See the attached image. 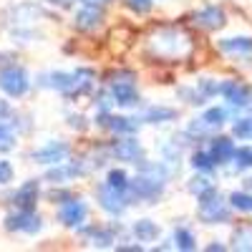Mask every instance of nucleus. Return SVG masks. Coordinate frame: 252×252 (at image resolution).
<instances>
[{
  "label": "nucleus",
  "instance_id": "obj_1",
  "mask_svg": "<svg viewBox=\"0 0 252 252\" xmlns=\"http://www.w3.org/2000/svg\"><path fill=\"white\" fill-rule=\"evenodd\" d=\"M38 83L46 89H53L63 96H78V94H89L94 86V71L91 68H78L71 73L63 71H51V73H40Z\"/></svg>",
  "mask_w": 252,
  "mask_h": 252
},
{
  "label": "nucleus",
  "instance_id": "obj_2",
  "mask_svg": "<svg viewBox=\"0 0 252 252\" xmlns=\"http://www.w3.org/2000/svg\"><path fill=\"white\" fill-rule=\"evenodd\" d=\"M149 48L161 58H174V56H182L189 51V35H184L174 28H164L157 35H152Z\"/></svg>",
  "mask_w": 252,
  "mask_h": 252
},
{
  "label": "nucleus",
  "instance_id": "obj_3",
  "mask_svg": "<svg viewBox=\"0 0 252 252\" xmlns=\"http://www.w3.org/2000/svg\"><path fill=\"white\" fill-rule=\"evenodd\" d=\"M31 89V81H28V73L20 68V66H8L0 71V91L13 96V98H20L26 96Z\"/></svg>",
  "mask_w": 252,
  "mask_h": 252
},
{
  "label": "nucleus",
  "instance_id": "obj_4",
  "mask_svg": "<svg viewBox=\"0 0 252 252\" xmlns=\"http://www.w3.org/2000/svg\"><path fill=\"white\" fill-rule=\"evenodd\" d=\"M111 96H114V103H119V106H126V109L136 106L139 91L134 83V73H119L116 81L111 83Z\"/></svg>",
  "mask_w": 252,
  "mask_h": 252
},
{
  "label": "nucleus",
  "instance_id": "obj_5",
  "mask_svg": "<svg viewBox=\"0 0 252 252\" xmlns=\"http://www.w3.org/2000/svg\"><path fill=\"white\" fill-rule=\"evenodd\" d=\"M5 227L10 232H26V235H35L43 227V220H40L33 209H15L5 217Z\"/></svg>",
  "mask_w": 252,
  "mask_h": 252
},
{
  "label": "nucleus",
  "instance_id": "obj_6",
  "mask_svg": "<svg viewBox=\"0 0 252 252\" xmlns=\"http://www.w3.org/2000/svg\"><path fill=\"white\" fill-rule=\"evenodd\" d=\"M199 215L204 222H224L227 220V207L215 189H207V192L199 194Z\"/></svg>",
  "mask_w": 252,
  "mask_h": 252
},
{
  "label": "nucleus",
  "instance_id": "obj_7",
  "mask_svg": "<svg viewBox=\"0 0 252 252\" xmlns=\"http://www.w3.org/2000/svg\"><path fill=\"white\" fill-rule=\"evenodd\" d=\"M96 194H98V204H101L103 212H109L114 217H119V215L126 212V197H124L121 189H114L109 184H101Z\"/></svg>",
  "mask_w": 252,
  "mask_h": 252
},
{
  "label": "nucleus",
  "instance_id": "obj_8",
  "mask_svg": "<svg viewBox=\"0 0 252 252\" xmlns=\"http://www.w3.org/2000/svg\"><path fill=\"white\" fill-rule=\"evenodd\" d=\"M98 126H106V129H111L114 134H119V136H129V134H136V129H139V124H136V119H131V116H111V114H98V121H96Z\"/></svg>",
  "mask_w": 252,
  "mask_h": 252
},
{
  "label": "nucleus",
  "instance_id": "obj_9",
  "mask_svg": "<svg viewBox=\"0 0 252 252\" xmlns=\"http://www.w3.org/2000/svg\"><path fill=\"white\" fill-rule=\"evenodd\" d=\"M111 154H114L119 161H134V164H139V159L144 157V149H141V144L129 134V136H121V139L111 146Z\"/></svg>",
  "mask_w": 252,
  "mask_h": 252
},
{
  "label": "nucleus",
  "instance_id": "obj_10",
  "mask_svg": "<svg viewBox=\"0 0 252 252\" xmlns=\"http://www.w3.org/2000/svg\"><path fill=\"white\" fill-rule=\"evenodd\" d=\"M68 144H63V141H51L46 146H40V149L33 152V161L38 164H58L68 157Z\"/></svg>",
  "mask_w": 252,
  "mask_h": 252
},
{
  "label": "nucleus",
  "instance_id": "obj_11",
  "mask_svg": "<svg viewBox=\"0 0 252 252\" xmlns=\"http://www.w3.org/2000/svg\"><path fill=\"white\" fill-rule=\"evenodd\" d=\"M86 212L89 209H86V204H83L81 199H68L58 209V220L66 227H81L83 220H86Z\"/></svg>",
  "mask_w": 252,
  "mask_h": 252
},
{
  "label": "nucleus",
  "instance_id": "obj_12",
  "mask_svg": "<svg viewBox=\"0 0 252 252\" xmlns=\"http://www.w3.org/2000/svg\"><path fill=\"white\" fill-rule=\"evenodd\" d=\"M83 172H86V166H83V164L63 159V161L56 164V169H51V172L46 174V179H51V182H71V179L81 177Z\"/></svg>",
  "mask_w": 252,
  "mask_h": 252
},
{
  "label": "nucleus",
  "instance_id": "obj_13",
  "mask_svg": "<svg viewBox=\"0 0 252 252\" xmlns=\"http://www.w3.org/2000/svg\"><path fill=\"white\" fill-rule=\"evenodd\" d=\"M38 194H40V187H38L35 179L23 182V187H20L18 192L13 194V204H15L18 209H33L35 202H38Z\"/></svg>",
  "mask_w": 252,
  "mask_h": 252
},
{
  "label": "nucleus",
  "instance_id": "obj_14",
  "mask_svg": "<svg viewBox=\"0 0 252 252\" xmlns=\"http://www.w3.org/2000/svg\"><path fill=\"white\" fill-rule=\"evenodd\" d=\"M101 23H103V13L96 5H83L76 13V28H81V31H96Z\"/></svg>",
  "mask_w": 252,
  "mask_h": 252
},
{
  "label": "nucleus",
  "instance_id": "obj_15",
  "mask_svg": "<svg viewBox=\"0 0 252 252\" xmlns=\"http://www.w3.org/2000/svg\"><path fill=\"white\" fill-rule=\"evenodd\" d=\"M194 23L202 26V28H207V31H215V28L224 26V13L217 5H207L204 10L194 13Z\"/></svg>",
  "mask_w": 252,
  "mask_h": 252
},
{
  "label": "nucleus",
  "instance_id": "obj_16",
  "mask_svg": "<svg viewBox=\"0 0 252 252\" xmlns=\"http://www.w3.org/2000/svg\"><path fill=\"white\" fill-rule=\"evenodd\" d=\"M209 154H212L215 164H224V161H229V159H232V154H235V144H232V139H224V136L212 139V144H209Z\"/></svg>",
  "mask_w": 252,
  "mask_h": 252
},
{
  "label": "nucleus",
  "instance_id": "obj_17",
  "mask_svg": "<svg viewBox=\"0 0 252 252\" xmlns=\"http://www.w3.org/2000/svg\"><path fill=\"white\" fill-rule=\"evenodd\" d=\"M220 91H222V96L229 103H232V106H245V103L250 101V91L242 86V83H237V81H227Z\"/></svg>",
  "mask_w": 252,
  "mask_h": 252
},
{
  "label": "nucleus",
  "instance_id": "obj_18",
  "mask_svg": "<svg viewBox=\"0 0 252 252\" xmlns=\"http://www.w3.org/2000/svg\"><path fill=\"white\" fill-rule=\"evenodd\" d=\"M172 119H177V111L164 109V106H152L141 114V121H146V124H164V121H172Z\"/></svg>",
  "mask_w": 252,
  "mask_h": 252
},
{
  "label": "nucleus",
  "instance_id": "obj_19",
  "mask_svg": "<svg viewBox=\"0 0 252 252\" xmlns=\"http://www.w3.org/2000/svg\"><path fill=\"white\" fill-rule=\"evenodd\" d=\"M134 235L139 242H152L159 237V227L152 220H139V222H134Z\"/></svg>",
  "mask_w": 252,
  "mask_h": 252
},
{
  "label": "nucleus",
  "instance_id": "obj_20",
  "mask_svg": "<svg viewBox=\"0 0 252 252\" xmlns=\"http://www.w3.org/2000/svg\"><path fill=\"white\" fill-rule=\"evenodd\" d=\"M220 48L224 53H250L252 38H224V40H220Z\"/></svg>",
  "mask_w": 252,
  "mask_h": 252
},
{
  "label": "nucleus",
  "instance_id": "obj_21",
  "mask_svg": "<svg viewBox=\"0 0 252 252\" xmlns=\"http://www.w3.org/2000/svg\"><path fill=\"white\" fill-rule=\"evenodd\" d=\"M86 235H89V240H91L96 247H111V242H114V237H111V232H109V229L86 227Z\"/></svg>",
  "mask_w": 252,
  "mask_h": 252
},
{
  "label": "nucleus",
  "instance_id": "obj_22",
  "mask_svg": "<svg viewBox=\"0 0 252 252\" xmlns=\"http://www.w3.org/2000/svg\"><path fill=\"white\" fill-rule=\"evenodd\" d=\"M129 174H126L124 169H111L109 172V177H106V184L109 187H114V189H121V192H126L129 189Z\"/></svg>",
  "mask_w": 252,
  "mask_h": 252
},
{
  "label": "nucleus",
  "instance_id": "obj_23",
  "mask_svg": "<svg viewBox=\"0 0 252 252\" xmlns=\"http://www.w3.org/2000/svg\"><path fill=\"white\" fill-rule=\"evenodd\" d=\"M202 121L209 126V129H217V126H222L224 121H227V109H209L204 116H202Z\"/></svg>",
  "mask_w": 252,
  "mask_h": 252
},
{
  "label": "nucleus",
  "instance_id": "obj_24",
  "mask_svg": "<svg viewBox=\"0 0 252 252\" xmlns=\"http://www.w3.org/2000/svg\"><path fill=\"white\" fill-rule=\"evenodd\" d=\"M192 166H194V169H199V172H212L215 169V159H212V154H209V152H197L192 157Z\"/></svg>",
  "mask_w": 252,
  "mask_h": 252
},
{
  "label": "nucleus",
  "instance_id": "obj_25",
  "mask_svg": "<svg viewBox=\"0 0 252 252\" xmlns=\"http://www.w3.org/2000/svg\"><path fill=\"white\" fill-rule=\"evenodd\" d=\"M229 204H232L235 209H240V212H252V194L235 192V194H229Z\"/></svg>",
  "mask_w": 252,
  "mask_h": 252
},
{
  "label": "nucleus",
  "instance_id": "obj_26",
  "mask_svg": "<svg viewBox=\"0 0 252 252\" xmlns=\"http://www.w3.org/2000/svg\"><path fill=\"white\" fill-rule=\"evenodd\" d=\"M237 250H252V227H240L232 237Z\"/></svg>",
  "mask_w": 252,
  "mask_h": 252
},
{
  "label": "nucleus",
  "instance_id": "obj_27",
  "mask_svg": "<svg viewBox=\"0 0 252 252\" xmlns=\"http://www.w3.org/2000/svg\"><path fill=\"white\" fill-rule=\"evenodd\" d=\"M174 242H177L179 250H194V235L189 232V229H184V227H179L174 232Z\"/></svg>",
  "mask_w": 252,
  "mask_h": 252
},
{
  "label": "nucleus",
  "instance_id": "obj_28",
  "mask_svg": "<svg viewBox=\"0 0 252 252\" xmlns=\"http://www.w3.org/2000/svg\"><path fill=\"white\" fill-rule=\"evenodd\" d=\"M15 146V136L5 121H0V152H10Z\"/></svg>",
  "mask_w": 252,
  "mask_h": 252
},
{
  "label": "nucleus",
  "instance_id": "obj_29",
  "mask_svg": "<svg viewBox=\"0 0 252 252\" xmlns=\"http://www.w3.org/2000/svg\"><path fill=\"white\" fill-rule=\"evenodd\" d=\"M235 164H237V169H252V149L247 146V149H237L232 154Z\"/></svg>",
  "mask_w": 252,
  "mask_h": 252
},
{
  "label": "nucleus",
  "instance_id": "obj_30",
  "mask_svg": "<svg viewBox=\"0 0 252 252\" xmlns=\"http://www.w3.org/2000/svg\"><path fill=\"white\" fill-rule=\"evenodd\" d=\"M235 136H240V139H252V119H240V121H235Z\"/></svg>",
  "mask_w": 252,
  "mask_h": 252
},
{
  "label": "nucleus",
  "instance_id": "obj_31",
  "mask_svg": "<svg viewBox=\"0 0 252 252\" xmlns=\"http://www.w3.org/2000/svg\"><path fill=\"white\" fill-rule=\"evenodd\" d=\"M126 5H129L134 13L144 15V13H149V10H152V0H126Z\"/></svg>",
  "mask_w": 252,
  "mask_h": 252
},
{
  "label": "nucleus",
  "instance_id": "obj_32",
  "mask_svg": "<svg viewBox=\"0 0 252 252\" xmlns=\"http://www.w3.org/2000/svg\"><path fill=\"white\" fill-rule=\"evenodd\" d=\"M189 189H192L194 194H202V192H207V189H212V182H209L207 177H197V179H192Z\"/></svg>",
  "mask_w": 252,
  "mask_h": 252
},
{
  "label": "nucleus",
  "instance_id": "obj_33",
  "mask_svg": "<svg viewBox=\"0 0 252 252\" xmlns=\"http://www.w3.org/2000/svg\"><path fill=\"white\" fill-rule=\"evenodd\" d=\"M13 179V166L10 161H0V184H8Z\"/></svg>",
  "mask_w": 252,
  "mask_h": 252
},
{
  "label": "nucleus",
  "instance_id": "obj_34",
  "mask_svg": "<svg viewBox=\"0 0 252 252\" xmlns=\"http://www.w3.org/2000/svg\"><path fill=\"white\" fill-rule=\"evenodd\" d=\"M10 116H13V109L8 106L5 101H0V121H8Z\"/></svg>",
  "mask_w": 252,
  "mask_h": 252
},
{
  "label": "nucleus",
  "instance_id": "obj_35",
  "mask_svg": "<svg viewBox=\"0 0 252 252\" xmlns=\"http://www.w3.org/2000/svg\"><path fill=\"white\" fill-rule=\"evenodd\" d=\"M46 3H48V5H56V8H63V10H66V8H71V5L76 3V0H46Z\"/></svg>",
  "mask_w": 252,
  "mask_h": 252
},
{
  "label": "nucleus",
  "instance_id": "obj_36",
  "mask_svg": "<svg viewBox=\"0 0 252 252\" xmlns=\"http://www.w3.org/2000/svg\"><path fill=\"white\" fill-rule=\"evenodd\" d=\"M109 3H111V0H83V5H96V8H103Z\"/></svg>",
  "mask_w": 252,
  "mask_h": 252
}]
</instances>
